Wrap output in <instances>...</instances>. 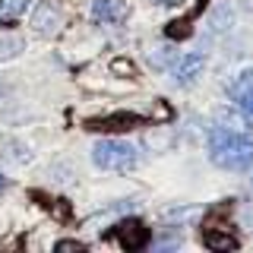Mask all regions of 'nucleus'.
Instances as JSON below:
<instances>
[{"label": "nucleus", "mask_w": 253, "mask_h": 253, "mask_svg": "<svg viewBox=\"0 0 253 253\" xmlns=\"http://www.w3.org/2000/svg\"><path fill=\"white\" fill-rule=\"evenodd\" d=\"M63 26V13L57 6V0H44V3H38L35 16H32V29L38 32V35H54Z\"/></svg>", "instance_id": "5"}, {"label": "nucleus", "mask_w": 253, "mask_h": 253, "mask_svg": "<svg viewBox=\"0 0 253 253\" xmlns=\"http://www.w3.org/2000/svg\"><path fill=\"white\" fill-rule=\"evenodd\" d=\"M114 237L121 241L124 250H142L149 241H152V231H149L139 218H124V221L114 225Z\"/></svg>", "instance_id": "3"}, {"label": "nucleus", "mask_w": 253, "mask_h": 253, "mask_svg": "<svg viewBox=\"0 0 253 253\" xmlns=\"http://www.w3.org/2000/svg\"><path fill=\"white\" fill-rule=\"evenodd\" d=\"M29 6H32V0H0V29H10Z\"/></svg>", "instance_id": "11"}, {"label": "nucleus", "mask_w": 253, "mask_h": 253, "mask_svg": "<svg viewBox=\"0 0 253 253\" xmlns=\"http://www.w3.org/2000/svg\"><path fill=\"white\" fill-rule=\"evenodd\" d=\"M139 124H142L139 114L117 111V114H105V117H95V121H85V130H95V133H121V130H136Z\"/></svg>", "instance_id": "4"}, {"label": "nucleus", "mask_w": 253, "mask_h": 253, "mask_svg": "<svg viewBox=\"0 0 253 253\" xmlns=\"http://www.w3.org/2000/svg\"><path fill=\"white\" fill-rule=\"evenodd\" d=\"M200 241H203V247H209V250H218V253H225V250H237V237L228 234V228L225 231H200Z\"/></svg>", "instance_id": "10"}, {"label": "nucleus", "mask_w": 253, "mask_h": 253, "mask_svg": "<svg viewBox=\"0 0 253 253\" xmlns=\"http://www.w3.org/2000/svg\"><path fill=\"white\" fill-rule=\"evenodd\" d=\"M22 47H26V44H22V38H0V60L16 57Z\"/></svg>", "instance_id": "12"}, {"label": "nucleus", "mask_w": 253, "mask_h": 253, "mask_svg": "<svg viewBox=\"0 0 253 253\" xmlns=\"http://www.w3.org/2000/svg\"><path fill=\"white\" fill-rule=\"evenodd\" d=\"M92 19L101 26H117L126 19V3L124 0H92Z\"/></svg>", "instance_id": "7"}, {"label": "nucleus", "mask_w": 253, "mask_h": 253, "mask_svg": "<svg viewBox=\"0 0 253 253\" xmlns=\"http://www.w3.org/2000/svg\"><path fill=\"white\" fill-rule=\"evenodd\" d=\"M209 158L212 165L225 171H250L253 168V139L247 133H228V130H212L209 136Z\"/></svg>", "instance_id": "1"}, {"label": "nucleus", "mask_w": 253, "mask_h": 253, "mask_svg": "<svg viewBox=\"0 0 253 253\" xmlns=\"http://www.w3.org/2000/svg\"><path fill=\"white\" fill-rule=\"evenodd\" d=\"M92 162L105 171H133L139 165V149L124 139H101L92 149Z\"/></svg>", "instance_id": "2"}, {"label": "nucleus", "mask_w": 253, "mask_h": 253, "mask_svg": "<svg viewBox=\"0 0 253 253\" xmlns=\"http://www.w3.org/2000/svg\"><path fill=\"white\" fill-rule=\"evenodd\" d=\"M6 187V177H3V174H0V190H3Z\"/></svg>", "instance_id": "15"}, {"label": "nucleus", "mask_w": 253, "mask_h": 253, "mask_svg": "<svg viewBox=\"0 0 253 253\" xmlns=\"http://www.w3.org/2000/svg\"><path fill=\"white\" fill-rule=\"evenodd\" d=\"M231 98L241 105V111L247 117H253V70H247L237 83L231 85Z\"/></svg>", "instance_id": "8"}, {"label": "nucleus", "mask_w": 253, "mask_h": 253, "mask_svg": "<svg viewBox=\"0 0 253 253\" xmlns=\"http://www.w3.org/2000/svg\"><path fill=\"white\" fill-rule=\"evenodd\" d=\"M152 3H158V6H171V3H180V0H152Z\"/></svg>", "instance_id": "14"}, {"label": "nucleus", "mask_w": 253, "mask_h": 253, "mask_svg": "<svg viewBox=\"0 0 253 253\" xmlns=\"http://www.w3.org/2000/svg\"><path fill=\"white\" fill-rule=\"evenodd\" d=\"M57 250H83L79 241H57Z\"/></svg>", "instance_id": "13"}, {"label": "nucleus", "mask_w": 253, "mask_h": 253, "mask_svg": "<svg viewBox=\"0 0 253 253\" xmlns=\"http://www.w3.org/2000/svg\"><path fill=\"white\" fill-rule=\"evenodd\" d=\"M215 126L218 130H228V133H247L250 130V117L237 114L234 108H221L218 117H215Z\"/></svg>", "instance_id": "9"}, {"label": "nucleus", "mask_w": 253, "mask_h": 253, "mask_svg": "<svg viewBox=\"0 0 253 253\" xmlns=\"http://www.w3.org/2000/svg\"><path fill=\"white\" fill-rule=\"evenodd\" d=\"M203 67H206V57H203V54H184V57L174 60V67H171V79H174L177 85H190L196 76L203 73Z\"/></svg>", "instance_id": "6"}]
</instances>
